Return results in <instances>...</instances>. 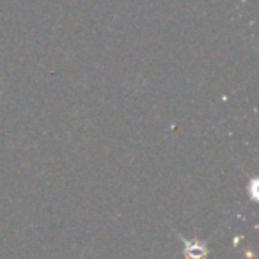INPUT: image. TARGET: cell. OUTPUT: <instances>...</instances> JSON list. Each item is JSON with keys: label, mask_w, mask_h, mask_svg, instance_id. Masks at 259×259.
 Returning a JSON list of instances; mask_svg holds the SVG:
<instances>
[{"label": "cell", "mask_w": 259, "mask_h": 259, "mask_svg": "<svg viewBox=\"0 0 259 259\" xmlns=\"http://www.w3.org/2000/svg\"><path fill=\"white\" fill-rule=\"evenodd\" d=\"M185 255H187V259H206L208 250H206V245L202 241L185 240Z\"/></svg>", "instance_id": "6da1fadb"}]
</instances>
